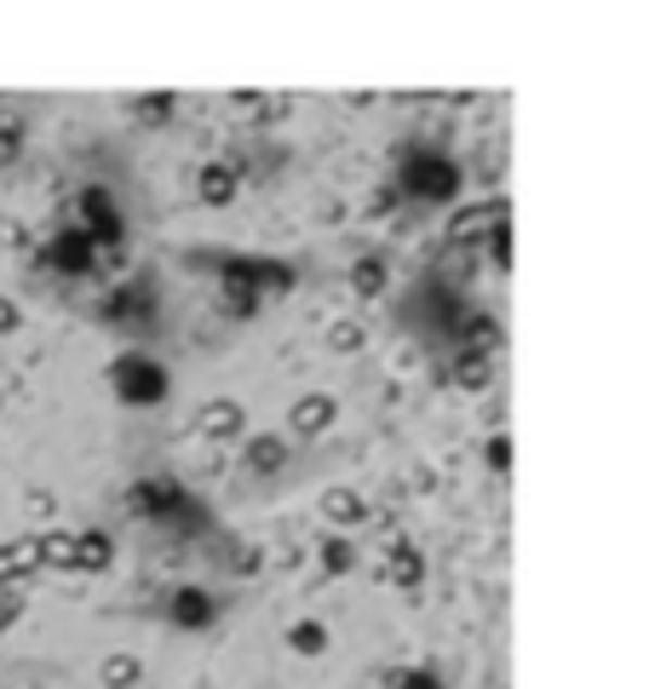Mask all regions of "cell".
<instances>
[{"label": "cell", "instance_id": "cell-1", "mask_svg": "<svg viewBox=\"0 0 649 689\" xmlns=\"http://www.w3.org/2000/svg\"><path fill=\"white\" fill-rule=\"evenodd\" d=\"M121 391L127 397H161V374H155V362H145V356H127L121 362Z\"/></svg>", "mask_w": 649, "mask_h": 689}, {"label": "cell", "instance_id": "cell-2", "mask_svg": "<svg viewBox=\"0 0 649 689\" xmlns=\"http://www.w3.org/2000/svg\"><path fill=\"white\" fill-rule=\"evenodd\" d=\"M17 610H24V598H17V586H0V626H12Z\"/></svg>", "mask_w": 649, "mask_h": 689}, {"label": "cell", "instance_id": "cell-3", "mask_svg": "<svg viewBox=\"0 0 649 689\" xmlns=\"http://www.w3.org/2000/svg\"><path fill=\"white\" fill-rule=\"evenodd\" d=\"M173 615H178V621H201V615H208V610H201V592H178Z\"/></svg>", "mask_w": 649, "mask_h": 689}, {"label": "cell", "instance_id": "cell-4", "mask_svg": "<svg viewBox=\"0 0 649 689\" xmlns=\"http://www.w3.org/2000/svg\"><path fill=\"white\" fill-rule=\"evenodd\" d=\"M17 155V127H0V161Z\"/></svg>", "mask_w": 649, "mask_h": 689}, {"label": "cell", "instance_id": "cell-5", "mask_svg": "<svg viewBox=\"0 0 649 689\" xmlns=\"http://www.w3.org/2000/svg\"><path fill=\"white\" fill-rule=\"evenodd\" d=\"M12 322H17V311L7 305V299H0V328H12Z\"/></svg>", "mask_w": 649, "mask_h": 689}, {"label": "cell", "instance_id": "cell-6", "mask_svg": "<svg viewBox=\"0 0 649 689\" xmlns=\"http://www.w3.org/2000/svg\"><path fill=\"white\" fill-rule=\"evenodd\" d=\"M409 689H437V678H425V673H420V678H409Z\"/></svg>", "mask_w": 649, "mask_h": 689}]
</instances>
